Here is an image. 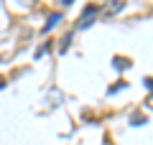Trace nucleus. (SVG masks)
<instances>
[{"instance_id": "nucleus-1", "label": "nucleus", "mask_w": 153, "mask_h": 145, "mask_svg": "<svg viewBox=\"0 0 153 145\" xmlns=\"http://www.w3.org/2000/svg\"><path fill=\"white\" fill-rule=\"evenodd\" d=\"M97 13H100V8L87 5V8H84V13L79 16V23H76V26H79V28H87V26H92V18L97 16Z\"/></svg>"}, {"instance_id": "nucleus-2", "label": "nucleus", "mask_w": 153, "mask_h": 145, "mask_svg": "<svg viewBox=\"0 0 153 145\" xmlns=\"http://www.w3.org/2000/svg\"><path fill=\"white\" fill-rule=\"evenodd\" d=\"M128 0H105V5H102V13L105 16H115V13H120L123 8H125Z\"/></svg>"}, {"instance_id": "nucleus-3", "label": "nucleus", "mask_w": 153, "mask_h": 145, "mask_svg": "<svg viewBox=\"0 0 153 145\" xmlns=\"http://www.w3.org/2000/svg\"><path fill=\"white\" fill-rule=\"evenodd\" d=\"M59 13H51V16H49V23H46V28H44V31H51V28H54L56 26V23H59Z\"/></svg>"}, {"instance_id": "nucleus-4", "label": "nucleus", "mask_w": 153, "mask_h": 145, "mask_svg": "<svg viewBox=\"0 0 153 145\" xmlns=\"http://www.w3.org/2000/svg\"><path fill=\"white\" fill-rule=\"evenodd\" d=\"M112 64H115V69H128V66H130V61H128V59H120V56H115Z\"/></svg>"}, {"instance_id": "nucleus-5", "label": "nucleus", "mask_w": 153, "mask_h": 145, "mask_svg": "<svg viewBox=\"0 0 153 145\" xmlns=\"http://www.w3.org/2000/svg\"><path fill=\"white\" fill-rule=\"evenodd\" d=\"M146 104H148V107H153V92H151V97L146 99Z\"/></svg>"}, {"instance_id": "nucleus-6", "label": "nucleus", "mask_w": 153, "mask_h": 145, "mask_svg": "<svg viewBox=\"0 0 153 145\" xmlns=\"http://www.w3.org/2000/svg\"><path fill=\"white\" fill-rule=\"evenodd\" d=\"M146 87H148V89L153 92V79H146Z\"/></svg>"}, {"instance_id": "nucleus-7", "label": "nucleus", "mask_w": 153, "mask_h": 145, "mask_svg": "<svg viewBox=\"0 0 153 145\" xmlns=\"http://www.w3.org/2000/svg\"><path fill=\"white\" fill-rule=\"evenodd\" d=\"M61 3H64V5H69V3H74V0H61Z\"/></svg>"}, {"instance_id": "nucleus-8", "label": "nucleus", "mask_w": 153, "mask_h": 145, "mask_svg": "<svg viewBox=\"0 0 153 145\" xmlns=\"http://www.w3.org/2000/svg\"><path fill=\"white\" fill-rule=\"evenodd\" d=\"M3 84H5V79H3V76H0V87H3Z\"/></svg>"}]
</instances>
